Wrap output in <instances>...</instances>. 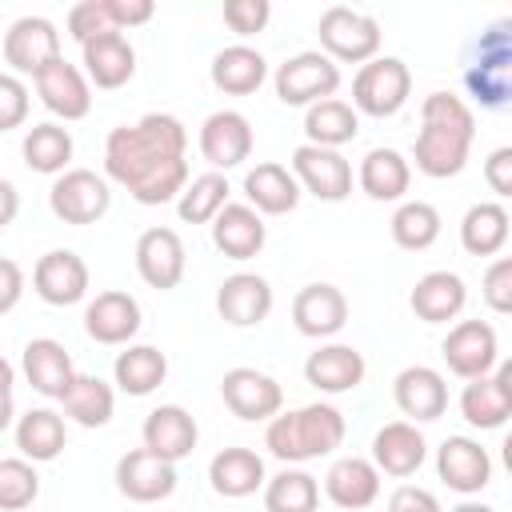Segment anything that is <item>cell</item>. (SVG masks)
<instances>
[{"label": "cell", "mask_w": 512, "mask_h": 512, "mask_svg": "<svg viewBox=\"0 0 512 512\" xmlns=\"http://www.w3.org/2000/svg\"><path fill=\"white\" fill-rule=\"evenodd\" d=\"M292 176L304 192H312L316 200H328V204H336L352 192V164L336 148L300 144L292 152Z\"/></svg>", "instance_id": "obj_10"}, {"label": "cell", "mask_w": 512, "mask_h": 512, "mask_svg": "<svg viewBox=\"0 0 512 512\" xmlns=\"http://www.w3.org/2000/svg\"><path fill=\"white\" fill-rule=\"evenodd\" d=\"M412 92V72L400 56H372L368 64H360L356 80H352V108L364 116H396L408 104Z\"/></svg>", "instance_id": "obj_4"}, {"label": "cell", "mask_w": 512, "mask_h": 512, "mask_svg": "<svg viewBox=\"0 0 512 512\" xmlns=\"http://www.w3.org/2000/svg\"><path fill=\"white\" fill-rule=\"evenodd\" d=\"M20 152H24V164L32 172L60 176V172H68V160H72V132L60 124H32L24 132Z\"/></svg>", "instance_id": "obj_40"}, {"label": "cell", "mask_w": 512, "mask_h": 512, "mask_svg": "<svg viewBox=\"0 0 512 512\" xmlns=\"http://www.w3.org/2000/svg\"><path fill=\"white\" fill-rule=\"evenodd\" d=\"M16 212H20V192H16L12 180L0 176V228H8L16 220Z\"/></svg>", "instance_id": "obj_54"}, {"label": "cell", "mask_w": 512, "mask_h": 512, "mask_svg": "<svg viewBox=\"0 0 512 512\" xmlns=\"http://www.w3.org/2000/svg\"><path fill=\"white\" fill-rule=\"evenodd\" d=\"M208 480H212V488L220 496L240 500V496H252L268 476H264V460L252 448H224V452L212 456Z\"/></svg>", "instance_id": "obj_32"}, {"label": "cell", "mask_w": 512, "mask_h": 512, "mask_svg": "<svg viewBox=\"0 0 512 512\" xmlns=\"http://www.w3.org/2000/svg\"><path fill=\"white\" fill-rule=\"evenodd\" d=\"M464 300H468V288H464V280H460L456 272H448V268L424 272V276L416 280L412 296H408L412 312H416L424 324H444V320L460 316Z\"/></svg>", "instance_id": "obj_31"}, {"label": "cell", "mask_w": 512, "mask_h": 512, "mask_svg": "<svg viewBox=\"0 0 512 512\" xmlns=\"http://www.w3.org/2000/svg\"><path fill=\"white\" fill-rule=\"evenodd\" d=\"M464 84H468V92H472L484 108H504V104H508V92H512L508 68H488V64H468Z\"/></svg>", "instance_id": "obj_45"}, {"label": "cell", "mask_w": 512, "mask_h": 512, "mask_svg": "<svg viewBox=\"0 0 512 512\" xmlns=\"http://www.w3.org/2000/svg\"><path fill=\"white\" fill-rule=\"evenodd\" d=\"M460 244L472 256H496L508 244V212L496 200H480L460 220Z\"/></svg>", "instance_id": "obj_36"}, {"label": "cell", "mask_w": 512, "mask_h": 512, "mask_svg": "<svg viewBox=\"0 0 512 512\" xmlns=\"http://www.w3.org/2000/svg\"><path fill=\"white\" fill-rule=\"evenodd\" d=\"M112 376H116L120 392H128V396H148V392H156V388L164 384L168 360H164V352L152 348V344H132V348H124V352L116 356Z\"/></svg>", "instance_id": "obj_37"}, {"label": "cell", "mask_w": 512, "mask_h": 512, "mask_svg": "<svg viewBox=\"0 0 512 512\" xmlns=\"http://www.w3.org/2000/svg\"><path fill=\"white\" fill-rule=\"evenodd\" d=\"M436 236H440V212L428 200H404L392 212V240L404 252H424L436 244Z\"/></svg>", "instance_id": "obj_42"}, {"label": "cell", "mask_w": 512, "mask_h": 512, "mask_svg": "<svg viewBox=\"0 0 512 512\" xmlns=\"http://www.w3.org/2000/svg\"><path fill=\"white\" fill-rule=\"evenodd\" d=\"M104 8H108V20H112L116 32L136 28V24H148L152 12H156L152 0H104Z\"/></svg>", "instance_id": "obj_50"}, {"label": "cell", "mask_w": 512, "mask_h": 512, "mask_svg": "<svg viewBox=\"0 0 512 512\" xmlns=\"http://www.w3.org/2000/svg\"><path fill=\"white\" fill-rule=\"evenodd\" d=\"M460 416L472 428H500L512 416V364H496L488 376H476L460 392Z\"/></svg>", "instance_id": "obj_14"}, {"label": "cell", "mask_w": 512, "mask_h": 512, "mask_svg": "<svg viewBox=\"0 0 512 512\" xmlns=\"http://www.w3.org/2000/svg\"><path fill=\"white\" fill-rule=\"evenodd\" d=\"M20 296H24V272L16 260L0 256V316L12 312L20 304Z\"/></svg>", "instance_id": "obj_53"}, {"label": "cell", "mask_w": 512, "mask_h": 512, "mask_svg": "<svg viewBox=\"0 0 512 512\" xmlns=\"http://www.w3.org/2000/svg\"><path fill=\"white\" fill-rule=\"evenodd\" d=\"M436 472H440V480L452 492L472 496V492L488 488V480H492V456L472 436H448L440 444V452H436Z\"/></svg>", "instance_id": "obj_16"}, {"label": "cell", "mask_w": 512, "mask_h": 512, "mask_svg": "<svg viewBox=\"0 0 512 512\" xmlns=\"http://www.w3.org/2000/svg\"><path fill=\"white\" fill-rule=\"evenodd\" d=\"M12 384H16V372H12V364L0 356V392H12Z\"/></svg>", "instance_id": "obj_56"}, {"label": "cell", "mask_w": 512, "mask_h": 512, "mask_svg": "<svg viewBox=\"0 0 512 512\" xmlns=\"http://www.w3.org/2000/svg\"><path fill=\"white\" fill-rule=\"evenodd\" d=\"M304 380L328 396L352 392L364 380V356L352 344H324L304 360Z\"/></svg>", "instance_id": "obj_28"}, {"label": "cell", "mask_w": 512, "mask_h": 512, "mask_svg": "<svg viewBox=\"0 0 512 512\" xmlns=\"http://www.w3.org/2000/svg\"><path fill=\"white\" fill-rule=\"evenodd\" d=\"M392 396H396V408L404 416H412L416 424H428V420H440L444 408H448V384L436 368L428 364H412L404 368L396 380H392Z\"/></svg>", "instance_id": "obj_20"}, {"label": "cell", "mask_w": 512, "mask_h": 512, "mask_svg": "<svg viewBox=\"0 0 512 512\" xmlns=\"http://www.w3.org/2000/svg\"><path fill=\"white\" fill-rule=\"evenodd\" d=\"M228 192L232 188H228L224 172H204L192 184H184V192L176 200V212H180L184 224H212V216L228 204Z\"/></svg>", "instance_id": "obj_43"}, {"label": "cell", "mask_w": 512, "mask_h": 512, "mask_svg": "<svg viewBox=\"0 0 512 512\" xmlns=\"http://www.w3.org/2000/svg\"><path fill=\"white\" fill-rule=\"evenodd\" d=\"M452 512H496V508H488V504H476V500H464V504H456Z\"/></svg>", "instance_id": "obj_57"}, {"label": "cell", "mask_w": 512, "mask_h": 512, "mask_svg": "<svg viewBox=\"0 0 512 512\" xmlns=\"http://www.w3.org/2000/svg\"><path fill=\"white\" fill-rule=\"evenodd\" d=\"M12 416H16V408H12V392H0V432L12 424Z\"/></svg>", "instance_id": "obj_55"}, {"label": "cell", "mask_w": 512, "mask_h": 512, "mask_svg": "<svg viewBox=\"0 0 512 512\" xmlns=\"http://www.w3.org/2000/svg\"><path fill=\"white\" fill-rule=\"evenodd\" d=\"M200 156L212 172H228L252 156V124L236 108H220L200 124Z\"/></svg>", "instance_id": "obj_11"}, {"label": "cell", "mask_w": 512, "mask_h": 512, "mask_svg": "<svg viewBox=\"0 0 512 512\" xmlns=\"http://www.w3.org/2000/svg\"><path fill=\"white\" fill-rule=\"evenodd\" d=\"M388 512H444V508H440V500H436L428 488L400 484V488L388 496Z\"/></svg>", "instance_id": "obj_51"}, {"label": "cell", "mask_w": 512, "mask_h": 512, "mask_svg": "<svg viewBox=\"0 0 512 512\" xmlns=\"http://www.w3.org/2000/svg\"><path fill=\"white\" fill-rule=\"evenodd\" d=\"M84 332L96 344H128L140 332V304L128 292H96V300H88L84 308Z\"/></svg>", "instance_id": "obj_19"}, {"label": "cell", "mask_w": 512, "mask_h": 512, "mask_svg": "<svg viewBox=\"0 0 512 512\" xmlns=\"http://www.w3.org/2000/svg\"><path fill=\"white\" fill-rule=\"evenodd\" d=\"M268 16H272V4H268V0H228V4H224V24H228L236 36H256V32H264Z\"/></svg>", "instance_id": "obj_46"}, {"label": "cell", "mask_w": 512, "mask_h": 512, "mask_svg": "<svg viewBox=\"0 0 512 512\" xmlns=\"http://www.w3.org/2000/svg\"><path fill=\"white\" fill-rule=\"evenodd\" d=\"M428 456V444L420 436L416 424L408 420H392L384 424L376 436H372V464L376 472H388V476H412Z\"/></svg>", "instance_id": "obj_27"}, {"label": "cell", "mask_w": 512, "mask_h": 512, "mask_svg": "<svg viewBox=\"0 0 512 512\" xmlns=\"http://www.w3.org/2000/svg\"><path fill=\"white\" fill-rule=\"evenodd\" d=\"M324 492H328V500H332L336 508H348V512L368 508V504L380 496V472H376V464L364 460V456H344V460H336V464L328 468Z\"/></svg>", "instance_id": "obj_30"}, {"label": "cell", "mask_w": 512, "mask_h": 512, "mask_svg": "<svg viewBox=\"0 0 512 512\" xmlns=\"http://www.w3.org/2000/svg\"><path fill=\"white\" fill-rule=\"evenodd\" d=\"M472 140H476V120H472V108L460 96H452V92L424 96L420 136H416V148H412V160L424 176L448 180V176L464 172Z\"/></svg>", "instance_id": "obj_2"}, {"label": "cell", "mask_w": 512, "mask_h": 512, "mask_svg": "<svg viewBox=\"0 0 512 512\" xmlns=\"http://www.w3.org/2000/svg\"><path fill=\"white\" fill-rule=\"evenodd\" d=\"M340 440H344V416L332 404H304L284 416L276 412L264 432V448L284 464L328 456L340 448Z\"/></svg>", "instance_id": "obj_3"}, {"label": "cell", "mask_w": 512, "mask_h": 512, "mask_svg": "<svg viewBox=\"0 0 512 512\" xmlns=\"http://www.w3.org/2000/svg\"><path fill=\"white\" fill-rule=\"evenodd\" d=\"M356 132H360L356 108L344 104V100H336V96H328V100H320V104H312L304 112V136L316 148H336L340 152V144L356 140Z\"/></svg>", "instance_id": "obj_35"}, {"label": "cell", "mask_w": 512, "mask_h": 512, "mask_svg": "<svg viewBox=\"0 0 512 512\" xmlns=\"http://www.w3.org/2000/svg\"><path fill=\"white\" fill-rule=\"evenodd\" d=\"M340 88V68L324 52H296L276 68V96L288 108H312Z\"/></svg>", "instance_id": "obj_6"}, {"label": "cell", "mask_w": 512, "mask_h": 512, "mask_svg": "<svg viewBox=\"0 0 512 512\" xmlns=\"http://www.w3.org/2000/svg\"><path fill=\"white\" fill-rule=\"evenodd\" d=\"M268 76V60L248 48V44H232V48H220L212 56V84L228 96H248L264 84Z\"/></svg>", "instance_id": "obj_33"}, {"label": "cell", "mask_w": 512, "mask_h": 512, "mask_svg": "<svg viewBox=\"0 0 512 512\" xmlns=\"http://www.w3.org/2000/svg\"><path fill=\"white\" fill-rule=\"evenodd\" d=\"M292 324L296 332L312 336V340H324V336H336L344 324H348V300L336 284H304L292 300Z\"/></svg>", "instance_id": "obj_18"}, {"label": "cell", "mask_w": 512, "mask_h": 512, "mask_svg": "<svg viewBox=\"0 0 512 512\" xmlns=\"http://www.w3.org/2000/svg\"><path fill=\"white\" fill-rule=\"evenodd\" d=\"M264 240H268V228H264L260 212H252L248 204H224L212 216V244L228 260H252V256H260Z\"/></svg>", "instance_id": "obj_24"}, {"label": "cell", "mask_w": 512, "mask_h": 512, "mask_svg": "<svg viewBox=\"0 0 512 512\" xmlns=\"http://www.w3.org/2000/svg\"><path fill=\"white\" fill-rule=\"evenodd\" d=\"M484 300L500 316L512 312V260L508 256H500V260L488 264V272H484Z\"/></svg>", "instance_id": "obj_49"}, {"label": "cell", "mask_w": 512, "mask_h": 512, "mask_svg": "<svg viewBox=\"0 0 512 512\" xmlns=\"http://www.w3.org/2000/svg\"><path fill=\"white\" fill-rule=\"evenodd\" d=\"M264 508L268 512H316L320 508L316 476H308L300 468H284L280 476L264 480Z\"/></svg>", "instance_id": "obj_41"}, {"label": "cell", "mask_w": 512, "mask_h": 512, "mask_svg": "<svg viewBox=\"0 0 512 512\" xmlns=\"http://www.w3.org/2000/svg\"><path fill=\"white\" fill-rule=\"evenodd\" d=\"M484 180L496 196H512V148H496L484 160Z\"/></svg>", "instance_id": "obj_52"}, {"label": "cell", "mask_w": 512, "mask_h": 512, "mask_svg": "<svg viewBox=\"0 0 512 512\" xmlns=\"http://www.w3.org/2000/svg\"><path fill=\"white\" fill-rule=\"evenodd\" d=\"M64 420L52 412V408H32L16 420V448L24 460L32 464H44V460H56L64 452Z\"/></svg>", "instance_id": "obj_38"}, {"label": "cell", "mask_w": 512, "mask_h": 512, "mask_svg": "<svg viewBox=\"0 0 512 512\" xmlns=\"http://www.w3.org/2000/svg\"><path fill=\"white\" fill-rule=\"evenodd\" d=\"M220 396L228 412L240 420H272L284 404V388L256 368H228L220 380Z\"/></svg>", "instance_id": "obj_13"}, {"label": "cell", "mask_w": 512, "mask_h": 512, "mask_svg": "<svg viewBox=\"0 0 512 512\" xmlns=\"http://www.w3.org/2000/svg\"><path fill=\"white\" fill-rule=\"evenodd\" d=\"M108 204H112L108 180L96 176L92 168H68L48 188V208L64 224H96L108 212Z\"/></svg>", "instance_id": "obj_7"}, {"label": "cell", "mask_w": 512, "mask_h": 512, "mask_svg": "<svg viewBox=\"0 0 512 512\" xmlns=\"http://www.w3.org/2000/svg\"><path fill=\"white\" fill-rule=\"evenodd\" d=\"M40 496V476L32 460L8 456L0 460V512H24Z\"/></svg>", "instance_id": "obj_44"}, {"label": "cell", "mask_w": 512, "mask_h": 512, "mask_svg": "<svg viewBox=\"0 0 512 512\" xmlns=\"http://www.w3.org/2000/svg\"><path fill=\"white\" fill-rule=\"evenodd\" d=\"M84 52V72L96 88H124L136 72V52L124 32H100L80 44Z\"/></svg>", "instance_id": "obj_23"}, {"label": "cell", "mask_w": 512, "mask_h": 512, "mask_svg": "<svg viewBox=\"0 0 512 512\" xmlns=\"http://www.w3.org/2000/svg\"><path fill=\"white\" fill-rule=\"evenodd\" d=\"M116 488L136 504H156L176 492V464L152 456L148 448H132L116 460Z\"/></svg>", "instance_id": "obj_15"}, {"label": "cell", "mask_w": 512, "mask_h": 512, "mask_svg": "<svg viewBox=\"0 0 512 512\" xmlns=\"http://www.w3.org/2000/svg\"><path fill=\"white\" fill-rule=\"evenodd\" d=\"M136 272L148 288H176L184 280V240L172 228H148L136 240Z\"/></svg>", "instance_id": "obj_17"}, {"label": "cell", "mask_w": 512, "mask_h": 512, "mask_svg": "<svg viewBox=\"0 0 512 512\" xmlns=\"http://www.w3.org/2000/svg\"><path fill=\"white\" fill-rule=\"evenodd\" d=\"M32 288L44 304L68 308L88 296V264L72 248H52L32 268Z\"/></svg>", "instance_id": "obj_12"}, {"label": "cell", "mask_w": 512, "mask_h": 512, "mask_svg": "<svg viewBox=\"0 0 512 512\" xmlns=\"http://www.w3.org/2000/svg\"><path fill=\"white\" fill-rule=\"evenodd\" d=\"M200 440V428L192 420V412H184L180 404H160L144 416V448L168 464L184 460Z\"/></svg>", "instance_id": "obj_22"}, {"label": "cell", "mask_w": 512, "mask_h": 512, "mask_svg": "<svg viewBox=\"0 0 512 512\" xmlns=\"http://www.w3.org/2000/svg\"><path fill=\"white\" fill-rule=\"evenodd\" d=\"M444 364L448 372H456L460 380H476V376H488L496 364H500V340H496V328L484 324V320H460L444 344Z\"/></svg>", "instance_id": "obj_9"}, {"label": "cell", "mask_w": 512, "mask_h": 512, "mask_svg": "<svg viewBox=\"0 0 512 512\" xmlns=\"http://www.w3.org/2000/svg\"><path fill=\"white\" fill-rule=\"evenodd\" d=\"M244 196H248V208L252 212L284 216V212H292L300 204V184H296V176L284 164L264 160V164H256L244 176Z\"/></svg>", "instance_id": "obj_29"}, {"label": "cell", "mask_w": 512, "mask_h": 512, "mask_svg": "<svg viewBox=\"0 0 512 512\" xmlns=\"http://www.w3.org/2000/svg\"><path fill=\"white\" fill-rule=\"evenodd\" d=\"M188 132L168 112H148L136 124H120L104 144V172L128 188L136 204H168L188 184Z\"/></svg>", "instance_id": "obj_1"}, {"label": "cell", "mask_w": 512, "mask_h": 512, "mask_svg": "<svg viewBox=\"0 0 512 512\" xmlns=\"http://www.w3.org/2000/svg\"><path fill=\"white\" fill-rule=\"evenodd\" d=\"M320 44H324V56L332 64L336 60H344V64H368L380 52V24L368 12L332 4L320 16Z\"/></svg>", "instance_id": "obj_5"}, {"label": "cell", "mask_w": 512, "mask_h": 512, "mask_svg": "<svg viewBox=\"0 0 512 512\" xmlns=\"http://www.w3.org/2000/svg\"><path fill=\"white\" fill-rule=\"evenodd\" d=\"M28 120V88L20 76L0 72V132H12Z\"/></svg>", "instance_id": "obj_48"}, {"label": "cell", "mask_w": 512, "mask_h": 512, "mask_svg": "<svg viewBox=\"0 0 512 512\" xmlns=\"http://www.w3.org/2000/svg\"><path fill=\"white\" fill-rule=\"evenodd\" d=\"M60 32L48 16H20L4 32V60L20 76H40L52 60H60Z\"/></svg>", "instance_id": "obj_8"}, {"label": "cell", "mask_w": 512, "mask_h": 512, "mask_svg": "<svg viewBox=\"0 0 512 512\" xmlns=\"http://www.w3.org/2000/svg\"><path fill=\"white\" fill-rule=\"evenodd\" d=\"M36 96L44 100L48 112L64 116V120H84L92 112V92H88V80L76 64H68L64 56L52 60L40 76H36Z\"/></svg>", "instance_id": "obj_21"}, {"label": "cell", "mask_w": 512, "mask_h": 512, "mask_svg": "<svg viewBox=\"0 0 512 512\" xmlns=\"http://www.w3.org/2000/svg\"><path fill=\"white\" fill-rule=\"evenodd\" d=\"M24 376H28V384H32L40 396L60 400V396L72 388L76 368H72V356H68V348H64L60 340L40 336V340H28V344H24Z\"/></svg>", "instance_id": "obj_26"}, {"label": "cell", "mask_w": 512, "mask_h": 512, "mask_svg": "<svg viewBox=\"0 0 512 512\" xmlns=\"http://www.w3.org/2000/svg\"><path fill=\"white\" fill-rule=\"evenodd\" d=\"M64 404V416H72L80 428H104L112 420V408H116V392L112 384H104L100 376H80L72 380V388L60 396Z\"/></svg>", "instance_id": "obj_39"}, {"label": "cell", "mask_w": 512, "mask_h": 512, "mask_svg": "<svg viewBox=\"0 0 512 512\" xmlns=\"http://www.w3.org/2000/svg\"><path fill=\"white\" fill-rule=\"evenodd\" d=\"M216 308L232 328H252L272 312V288L256 272H236V276H228L220 284Z\"/></svg>", "instance_id": "obj_25"}, {"label": "cell", "mask_w": 512, "mask_h": 512, "mask_svg": "<svg viewBox=\"0 0 512 512\" xmlns=\"http://www.w3.org/2000/svg\"><path fill=\"white\" fill-rule=\"evenodd\" d=\"M68 32H72V40H92V36H100V32H116L112 28V20H108V8H104V0H84V4H72L68 8Z\"/></svg>", "instance_id": "obj_47"}, {"label": "cell", "mask_w": 512, "mask_h": 512, "mask_svg": "<svg viewBox=\"0 0 512 512\" xmlns=\"http://www.w3.org/2000/svg\"><path fill=\"white\" fill-rule=\"evenodd\" d=\"M356 180H360L364 196H372V200H400L412 184V168L396 148H372L360 160Z\"/></svg>", "instance_id": "obj_34"}]
</instances>
